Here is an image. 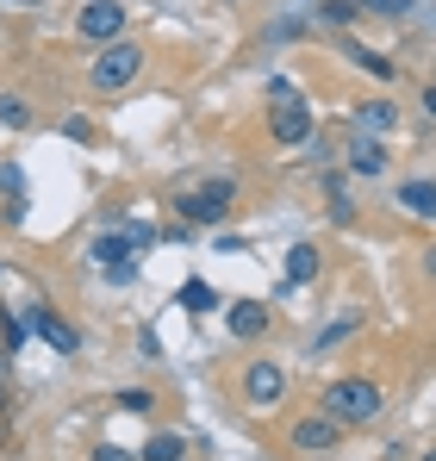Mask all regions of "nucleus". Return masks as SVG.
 Returning <instances> with one entry per match:
<instances>
[{"label": "nucleus", "mask_w": 436, "mask_h": 461, "mask_svg": "<svg viewBox=\"0 0 436 461\" xmlns=\"http://www.w3.org/2000/svg\"><path fill=\"white\" fill-rule=\"evenodd\" d=\"M0 125H13V131H25V125H32V106H25L19 94H0Z\"/></svg>", "instance_id": "obj_18"}, {"label": "nucleus", "mask_w": 436, "mask_h": 461, "mask_svg": "<svg viewBox=\"0 0 436 461\" xmlns=\"http://www.w3.org/2000/svg\"><path fill=\"white\" fill-rule=\"evenodd\" d=\"M356 119H362L368 131H393V119H399V113H393L386 100H362V106H356Z\"/></svg>", "instance_id": "obj_17"}, {"label": "nucleus", "mask_w": 436, "mask_h": 461, "mask_svg": "<svg viewBox=\"0 0 436 461\" xmlns=\"http://www.w3.org/2000/svg\"><path fill=\"white\" fill-rule=\"evenodd\" d=\"M175 300H181V312H213L218 306V294L200 281V275H194V281H181V294H175Z\"/></svg>", "instance_id": "obj_15"}, {"label": "nucleus", "mask_w": 436, "mask_h": 461, "mask_svg": "<svg viewBox=\"0 0 436 461\" xmlns=\"http://www.w3.org/2000/svg\"><path fill=\"white\" fill-rule=\"evenodd\" d=\"M224 330L243 337V343L262 337V330H268V300H231V306H224Z\"/></svg>", "instance_id": "obj_9"}, {"label": "nucleus", "mask_w": 436, "mask_h": 461, "mask_svg": "<svg viewBox=\"0 0 436 461\" xmlns=\"http://www.w3.org/2000/svg\"><path fill=\"white\" fill-rule=\"evenodd\" d=\"M424 113H431V119H436V87H424Z\"/></svg>", "instance_id": "obj_26"}, {"label": "nucleus", "mask_w": 436, "mask_h": 461, "mask_svg": "<svg viewBox=\"0 0 436 461\" xmlns=\"http://www.w3.org/2000/svg\"><path fill=\"white\" fill-rule=\"evenodd\" d=\"M337 430H343V424H337L331 411H318V418H299L287 437H293V449H312V456H324V449H337Z\"/></svg>", "instance_id": "obj_7"}, {"label": "nucleus", "mask_w": 436, "mask_h": 461, "mask_svg": "<svg viewBox=\"0 0 436 461\" xmlns=\"http://www.w3.org/2000/svg\"><path fill=\"white\" fill-rule=\"evenodd\" d=\"M138 69H144V50L125 44V38H113V44L94 57V87H100V94H119V87L138 81Z\"/></svg>", "instance_id": "obj_4"}, {"label": "nucleus", "mask_w": 436, "mask_h": 461, "mask_svg": "<svg viewBox=\"0 0 436 461\" xmlns=\"http://www.w3.org/2000/svg\"><path fill=\"white\" fill-rule=\"evenodd\" d=\"M25 324H32V330H38L57 356H75V349H81V330H75V324H63L50 306H32V318H25Z\"/></svg>", "instance_id": "obj_8"}, {"label": "nucleus", "mask_w": 436, "mask_h": 461, "mask_svg": "<svg viewBox=\"0 0 436 461\" xmlns=\"http://www.w3.org/2000/svg\"><path fill=\"white\" fill-rule=\"evenodd\" d=\"M424 275H431V281H436V243H431V249H424Z\"/></svg>", "instance_id": "obj_25"}, {"label": "nucleus", "mask_w": 436, "mask_h": 461, "mask_svg": "<svg viewBox=\"0 0 436 461\" xmlns=\"http://www.w3.org/2000/svg\"><path fill=\"white\" fill-rule=\"evenodd\" d=\"M119 405H125V411H138V418H144L150 405H156V393H150V386H125V393H119Z\"/></svg>", "instance_id": "obj_19"}, {"label": "nucleus", "mask_w": 436, "mask_h": 461, "mask_svg": "<svg viewBox=\"0 0 436 461\" xmlns=\"http://www.w3.org/2000/svg\"><path fill=\"white\" fill-rule=\"evenodd\" d=\"M350 168H356V175H380V168H386V150H380L374 138H362V144H350Z\"/></svg>", "instance_id": "obj_13"}, {"label": "nucleus", "mask_w": 436, "mask_h": 461, "mask_svg": "<svg viewBox=\"0 0 436 461\" xmlns=\"http://www.w3.org/2000/svg\"><path fill=\"white\" fill-rule=\"evenodd\" d=\"M356 6H368V13H393V19H399V13H405L412 0H356Z\"/></svg>", "instance_id": "obj_23"}, {"label": "nucleus", "mask_w": 436, "mask_h": 461, "mask_svg": "<svg viewBox=\"0 0 436 461\" xmlns=\"http://www.w3.org/2000/svg\"><path fill=\"white\" fill-rule=\"evenodd\" d=\"M424 461H436V449H431V456H424Z\"/></svg>", "instance_id": "obj_28"}, {"label": "nucleus", "mask_w": 436, "mask_h": 461, "mask_svg": "<svg viewBox=\"0 0 436 461\" xmlns=\"http://www.w3.org/2000/svg\"><path fill=\"white\" fill-rule=\"evenodd\" d=\"M268 94H275V119H268V138L281 144V150H299L305 138H312V106L299 100V87L287 76L268 81Z\"/></svg>", "instance_id": "obj_1"}, {"label": "nucleus", "mask_w": 436, "mask_h": 461, "mask_svg": "<svg viewBox=\"0 0 436 461\" xmlns=\"http://www.w3.org/2000/svg\"><path fill=\"white\" fill-rule=\"evenodd\" d=\"M0 194H13V200H25V175H19L13 162H0Z\"/></svg>", "instance_id": "obj_20"}, {"label": "nucleus", "mask_w": 436, "mask_h": 461, "mask_svg": "<svg viewBox=\"0 0 436 461\" xmlns=\"http://www.w3.org/2000/svg\"><path fill=\"white\" fill-rule=\"evenodd\" d=\"M63 138H75V144H87V138H94V125H87V119H63Z\"/></svg>", "instance_id": "obj_24"}, {"label": "nucleus", "mask_w": 436, "mask_h": 461, "mask_svg": "<svg viewBox=\"0 0 436 461\" xmlns=\"http://www.w3.org/2000/svg\"><path fill=\"white\" fill-rule=\"evenodd\" d=\"M231 200H237V181H200V187H187V194H175L168 206L187 219V225H224V212H231Z\"/></svg>", "instance_id": "obj_3"}, {"label": "nucleus", "mask_w": 436, "mask_h": 461, "mask_svg": "<svg viewBox=\"0 0 436 461\" xmlns=\"http://www.w3.org/2000/svg\"><path fill=\"white\" fill-rule=\"evenodd\" d=\"M94 461H138V449H119V443H100Z\"/></svg>", "instance_id": "obj_22"}, {"label": "nucleus", "mask_w": 436, "mask_h": 461, "mask_svg": "<svg viewBox=\"0 0 436 461\" xmlns=\"http://www.w3.org/2000/svg\"><path fill=\"white\" fill-rule=\"evenodd\" d=\"M399 206H405L412 219H436V181H405V187H399Z\"/></svg>", "instance_id": "obj_10"}, {"label": "nucleus", "mask_w": 436, "mask_h": 461, "mask_svg": "<svg viewBox=\"0 0 436 461\" xmlns=\"http://www.w3.org/2000/svg\"><path fill=\"white\" fill-rule=\"evenodd\" d=\"M356 330H362V312H343L337 324H324V330H318V343H312V349H337V343H343V337H356Z\"/></svg>", "instance_id": "obj_14"}, {"label": "nucleus", "mask_w": 436, "mask_h": 461, "mask_svg": "<svg viewBox=\"0 0 436 461\" xmlns=\"http://www.w3.org/2000/svg\"><path fill=\"white\" fill-rule=\"evenodd\" d=\"M6 6H44V0H6Z\"/></svg>", "instance_id": "obj_27"}, {"label": "nucleus", "mask_w": 436, "mask_h": 461, "mask_svg": "<svg viewBox=\"0 0 436 461\" xmlns=\"http://www.w3.org/2000/svg\"><path fill=\"white\" fill-rule=\"evenodd\" d=\"M343 50H350V63H356V69H368V76H393V63H386V57H374V50H368V44H356V38H343Z\"/></svg>", "instance_id": "obj_16"}, {"label": "nucleus", "mask_w": 436, "mask_h": 461, "mask_svg": "<svg viewBox=\"0 0 436 461\" xmlns=\"http://www.w3.org/2000/svg\"><path fill=\"white\" fill-rule=\"evenodd\" d=\"M380 405H386L380 386L362 381V375H356V381H331V386H324V411H331L337 424H374Z\"/></svg>", "instance_id": "obj_2"}, {"label": "nucleus", "mask_w": 436, "mask_h": 461, "mask_svg": "<svg viewBox=\"0 0 436 461\" xmlns=\"http://www.w3.org/2000/svg\"><path fill=\"white\" fill-rule=\"evenodd\" d=\"M138 461H187V443H181L175 430H156L144 449H138Z\"/></svg>", "instance_id": "obj_11"}, {"label": "nucleus", "mask_w": 436, "mask_h": 461, "mask_svg": "<svg viewBox=\"0 0 436 461\" xmlns=\"http://www.w3.org/2000/svg\"><path fill=\"white\" fill-rule=\"evenodd\" d=\"M243 399H250V405H281V399H287V375H281L275 362H250V368H243Z\"/></svg>", "instance_id": "obj_6"}, {"label": "nucleus", "mask_w": 436, "mask_h": 461, "mask_svg": "<svg viewBox=\"0 0 436 461\" xmlns=\"http://www.w3.org/2000/svg\"><path fill=\"white\" fill-rule=\"evenodd\" d=\"M75 32H81L87 44H113V38L125 32V6H119V0H87L81 19H75Z\"/></svg>", "instance_id": "obj_5"}, {"label": "nucleus", "mask_w": 436, "mask_h": 461, "mask_svg": "<svg viewBox=\"0 0 436 461\" xmlns=\"http://www.w3.org/2000/svg\"><path fill=\"white\" fill-rule=\"evenodd\" d=\"M356 13H362V6H356V0H324V19H337V25H350V19H356Z\"/></svg>", "instance_id": "obj_21"}, {"label": "nucleus", "mask_w": 436, "mask_h": 461, "mask_svg": "<svg viewBox=\"0 0 436 461\" xmlns=\"http://www.w3.org/2000/svg\"><path fill=\"white\" fill-rule=\"evenodd\" d=\"M299 281H318V249L312 243H293L287 249V287H299Z\"/></svg>", "instance_id": "obj_12"}]
</instances>
